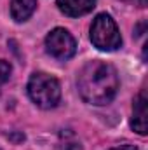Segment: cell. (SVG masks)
<instances>
[{
  "label": "cell",
  "mask_w": 148,
  "mask_h": 150,
  "mask_svg": "<svg viewBox=\"0 0 148 150\" xmlns=\"http://www.w3.org/2000/svg\"><path fill=\"white\" fill-rule=\"evenodd\" d=\"M37 9V0H11V16L14 21H26Z\"/></svg>",
  "instance_id": "obj_7"
},
{
  "label": "cell",
  "mask_w": 148,
  "mask_h": 150,
  "mask_svg": "<svg viewBox=\"0 0 148 150\" xmlns=\"http://www.w3.org/2000/svg\"><path fill=\"white\" fill-rule=\"evenodd\" d=\"M148 101H147V96H145V93H140V96L136 98V101H134V108H132V119H131V127L138 133V134H141V136H145L148 131Z\"/></svg>",
  "instance_id": "obj_5"
},
{
  "label": "cell",
  "mask_w": 148,
  "mask_h": 150,
  "mask_svg": "<svg viewBox=\"0 0 148 150\" xmlns=\"http://www.w3.org/2000/svg\"><path fill=\"white\" fill-rule=\"evenodd\" d=\"M118 75L110 63L101 59H92L82 67L77 75V87L80 98L94 107L108 105L117 96Z\"/></svg>",
  "instance_id": "obj_1"
},
{
  "label": "cell",
  "mask_w": 148,
  "mask_h": 150,
  "mask_svg": "<svg viewBox=\"0 0 148 150\" xmlns=\"http://www.w3.org/2000/svg\"><path fill=\"white\" fill-rule=\"evenodd\" d=\"M59 150H82V147L75 140L73 134H68V138H65V142L59 143Z\"/></svg>",
  "instance_id": "obj_8"
},
{
  "label": "cell",
  "mask_w": 148,
  "mask_h": 150,
  "mask_svg": "<svg viewBox=\"0 0 148 150\" xmlns=\"http://www.w3.org/2000/svg\"><path fill=\"white\" fill-rule=\"evenodd\" d=\"M45 51L56 59H70L77 52V42L65 28H54L45 37Z\"/></svg>",
  "instance_id": "obj_4"
},
{
  "label": "cell",
  "mask_w": 148,
  "mask_h": 150,
  "mask_svg": "<svg viewBox=\"0 0 148 150\" xmlns=\"http://www.w3.org/2000/svg\"><path fill=\"white\" fill-rule=\"evenodd\" d=\"M58 9L70 18H78L84 14H89L96 7V0H58Z\"/></svg>",
  "instance_id": "obj_6"
},
{
  "label": "cell",
  "mask_w": 148,
  "mask_h": 150,
  "mask_svg": "<svg viewBox=\"0 0 148 150\" xmlns=\"http://www.w3.org/2000/svg\"><path fill=\"white\" fill-rule=\"evenodd\" d=\"M124 2L134 4V5H138V7H145V5H147V0H124Z\"/></svg>",
  "instance_id": "obj_11"
},
{
  "label": "cell",
  "mask_w": 148,
  "mask_h": 150,
  "mask_svg": "<svg viewBox=\"0 0 148 150\" xmlns=\"http://www.w3.org/2000/svg\"><path fill=\"white\" fill-rule=\"evenodd\" d=\"M11 72H12V67H11V63H7V61L0 59V86H2V84H5V82L9 80Z\"/></svg>",
  "instance_id": "obj_9"
},
{
  "label": "cell",
  "mask_w": 148,
  "mask_h": 150,
  "mask_svg": "<svg viewBox=\"0 0 148 150\" xmlns=\"http://www.w3.org/2000/svg\"><path fill=\"white\" fill-rule=\"evenodd\" d=\"M91 42L99 51H115L122 45V37L117 23L110 14L101 12L91 25Z\"/></svg>",
  "instance_id": "obj_3"
},
{
  "label": "cell",
  "mask_w": 148,
  "mask_h": 150,
  "mask_svg": "<svg viewBox=\"0 0 148 150\" xmlns=\"http://www.w3.org/2000/svg\"><path fill=\"white\" fill-rule=\"evenodd\" d=\"M110 150H138L134 145H118V147H113Z\"/></svg>",
  "instance_id": "obj_10"
},
{
  "label": "cell",
  "mask_w": 148,
  "mask_h": 150,
  "mask_svg": "<svg viewBox=\"0 0 148 150\" xmlns=\"http://www.w3.org/2000/svg\"><path fill=\"white\" fill-rule=\"evenodd\" d=\"M28 96L38 108L49 110L58 107L61 100V86L56 77L45 72H35L28 80Z\"/></svg>",
  "instance_id": "obj_2"
}]
</instances>
